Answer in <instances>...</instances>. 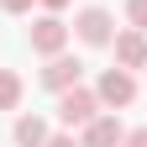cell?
Here are the masks:
<instances>
[{"label":"cell","mask_w":147,"mask_h":147,"mask_svg":"<svg viewBox=\"0 0 147 147\" xmlns=\"http://www.w3.org/2000/svg\"><path fill=\"white\" fill-rule=\"evenodd\" d=\"M95 95H100V105H110V110H126V105H131L137 100V74L131 68H105L100 74V84H95Z\"/></svg>","instance_id":"2"},{"label":"cell","mask_w":147,"mask_h":147,"mask_svg":"<svg viewBox=\"0 0 147 147\" xmlns=\"http://www.w3.org/2000/svg\"><path fill=\"white\" fill-rule=\"evenodd\" d=\"M11 137H16V147H47L53 131H47V121H42V116H21Z\"/></svg>","instance_id":"8"},{"label":"cell","mask_w":147,"mask_h":147,"mask_svg":"<svg viewBox=\"0 0 147 147\" xmlns=\"http://www.w3.org/2000/svg\"><path fill=\"white\" fill-rule=\"evenodd\" d=\"M42 5H47V11H63V5H68V0H42Z\"/></svg>","instance_id":"14"},{"label":"cell","mask_w":147,"mask_h":147,"mask_svg":"<svg viewBox=\"0 0 147 147\" xmlns=\"http://www.w3.org/2000/svg\"><path fill=\"white\" fill-rule=\"evenodd\" d=\"M110 47H116V63L121 68H147V32H121V37H110Z\"/></svg>","instance_id":"7"},{"label":"cell","mask_w":147,"mask_h":147,"mask_svg":"<svg viewBox=\"0 0 147 147\" xmlns=\"http://www.w3.org/2000/svg\"><path fill=\"white\" fill-rule=\"evenodd\" d=\"M100 110H105L100 95H95V89H84V84H74V89L58 95V121H63V126H89Z\"/></svg>","instance_id":"1"},{"label":"cell","mask_w":147,"mask_h":147,"mask_svg":"<svg viewBox=\"0 0 147 147\" xmlns=\"http://www.w3.org/2000/svg\"><path fill=\"white\" fill-rule=\"evenodd\" d=\"M74 37H79L84 47H110V37H116V21H110L105 5H84L74 16Z\"/></svg>","instance_id":"3"},{"label":"cell","mask_w":147,"mask_h":147,"mask_svg":"<svg viewBox=\"0 0 147 147\" xmlns=\"http://www.w3.org/2000/svg\"><path fill=\"white\" fill-rule=\"evenodd\" d=\"M121 147H147V126H137V131H126V142Z\"/></svg>","instance_id":"12"},{"label":"cell","mask_w":147,"mask_h":147,"mask_svg":"<svg viewBox=\"0 0 147 147\" xmlns=\"http://www.w3.org/2000/svg\"><path fill=\"white\" fill-rule=\"evenodd\" d=\"M21 105V74L0 68V110H16Z\"/></svg>","instance_id":"9"},{"label":"cell","mask_w":147,"mask_h":147,"mask_svg":"<svg viewBox=\"0 0 147 147\" xmlns=\"http://www.w3.org/2000/svg\"><path fill=\"white\" fill-rule=\"evenodd\" d=\"M32 5H37V0H0V11H5V16H26Z\"/></svg>","instance_id":"11"},{"label":"cell","mask_w":147,"mask_h":147,"mask_svg":"<svg viewBox=\"0 0 147 147\" xmlns=\"http://www.w3.org/2000/svg\"><path fill=\"white\" fill-rule=\"evenodd\" d=\"M126 21L137 32H147V0H126Z\"/></svg>","instance_id":"10"},{"label":"cell","mask_w":147,"mask_h":147,"mask_svg":"<svg viewBox=\"0 0 147 147\" xmlns=\"http://www.w3.org/2000/svg\"><path fill=\"white\" fill-rule=\"evenodd\" d=\"M121 142H126V126H121L116 110H100V116L84 126V137H79V147H121Z\"/></svg>","instance_id":"5"},{"label":"cell","mask_w":147,"mask_h":147,"mask_svg":"<svg viewBox=\"0 0 147 147\" xmlns=\"http://www.w3.org/2000/svg\"><path fill=\"white\" fill-rule=\"evenodd\" d=\"M79 79H84V63H79V58H68V53H53V58H47V68H42V84L53 89V95L74 89Z\"/></svg>","instance_id":"6"},{"label":"cell","mask_w":147,"mask_h":147,"mask_svg":"<svg viewBox=\"0 0 147 147\" xmlns=\"http://www.w3.org/2000/svg\"><path fill=\"white\" fill-rule=\"evenodd\" d=\"M63 47H68V26L58 21V11L37 16V21H32V53H42V58H53V53H63Z\"/></svg>","instance_id":"4"},{"label":"cell","mask_w":147,"mask_h":147,"mask_svg":"<svg viewBox=\"0 0 147 147\" xmlns=\"http://www.w3.org/2000/svg\"><path fill=\"white\" fill-rule=\"evenodd\" d=\"M47 147H79L74 137H47Z\"/></svg>","instance_id":"13"}]
</instances>
